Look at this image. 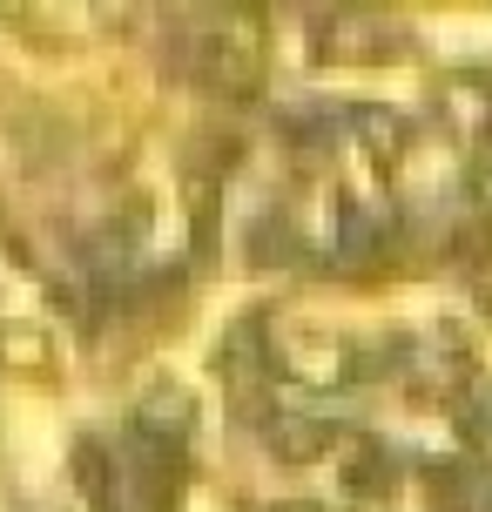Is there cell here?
I'll list each match as a JSON object with an SVG mask.
<instances>
[{"label": "cell", "instance_id": "3", "mask_svg": "<svg viewBox=\"0 0 492 512\" xmlns=\"http://www.w3.org/2000/svg\"><path fill=\"white\" fill-rule=\"evenodd\" d=\"M277 445H284L290 459H311L317 445H324V425H277Z\"/></svg>", "mask_w": 492, "mask_h": 512}, {"label": "cell", "instance_id": "1", "mask_svg": "<svg viewBox=\"0 0 492 512\" xmlns=\"http://www.w3.org/2000/svg\"><path fill=\"white\" fill-rule=\"evenodd\" d=\"M203 61H209V81H216V88H250L257 68H263V41L250 27H216Z\"/></svg>", "mask_w": 492, "mask_h": 512}, {"label": "cell", "instance_id": "2", "mask_svg": "<svg viewBox=\"0 0 492 512\" xmlns=\"http://www.w3.org/2000/svg\"><path fill=\"white\" fill-rule=\"evenodd\" d=\"M425 486H432L439 512H492V479L479 465H439Z\"/></svg>", "mask_w": 492, "mask_h": 512}, {"label": "cell", "instance_id": "4", "mask_svg": "<svg viewBox=\"0 0 492 512\" xmlns=\"http://www.w3.org/2000/svg\"><path fill=\"white\" fill-rule=\"evenodd\" d=\"M7 358L34 364V358H41V337H34V331H7Z\"/></svg>", "mask_w": 492, "mask_h": 512}]
</instances>
